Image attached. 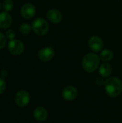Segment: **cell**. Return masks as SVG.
I'll return each instance as SVG.
<instances>
[{"instance_id": "30bf717a", "label": "cell", "mask_w": 122, "mask_h": 123, "mask_svg": "<svg viewBox=\"0 0 122 123\" xmlns=\"http://www.w3.org/2000/svg\"><path fill=\"white\" fill-rule=\"evenodd\" d=\"M47 18L50 22L53 24H58L63 19V14L59 10L55 9H52L47 12Z\"/></svg>"}, {"instance_id": "44dd1931", "label": "cell", "mask_w": 122, "mask_h": 123, "mask_svg": "<svg viewBox=\"0 0 122 123\" xmlns=\"http://www.w3.org/2000/svg\"><path fill=\"white\" fill-rule=\"evenodd\" d=\"M0 74H1V78H6V77L8 76V74H9V71H8V70H7V69L4 68V69H2V70L1 71Z\"/></svg>"}, {"instance_id": "7402d4cb", "label": "cell", "mask_w": 122, "mask_h": 123, "mask_svg": "<svg viewBox=\"0 0 122 123\" xmlns=\"http://www.w3.org/2000/svg\"><path fill=\"white\" fill-rule=\"evenodd\" d=\"M1 4H0V10H1Z\"/></svg>"}, {"instance_id": "5b68a950", "label": "cell", "mask_w": 122, "mask_h": 123, "mask_svg": "<svg viewBox=\"0 0 122 123\" xmlns=\"http://www.w3.org/2000/svg\"><path fill=\"white\" fill-rule=\"evenodd\" d=\"M29 99L30 98L28 92L24 90L19 91L14 97L15 103L19 107H24L27 106L29 102Z\"/></svg>"}, {"instance_id": "4fadbf2b", "label": "cell", "mask_w": 122, "mask_h": 123, "mask_svg": "<svg viewBox=\"0 0 122 123\" xmlns=\"http://www.w3.org/2000/svg\"><path fill=\"white\" fill-rule=\"evenodd\" d=\"M112 73L111 66L108 63H104L99 67V74L103 78H109Z\"/></svg>"}, {"instance_id": "8992f818", "label": "cell", "mask_w": 122, "mask_h": 123, "mask_svg": "<svg viewBox=\"0 0 122 123\" xmlns=\"http://www.w3.org/2000/svg\"><path fill=\"white\" fill-rule=\"evenodd\" d=\"M35 12H36V9L35 6L30 3L24 4L21 7V9H20L21 15L22 16L24 19H32L35 15Z\"/></svg>"}, {"instance_id": "7c38bea8", "label": "cell", "mask_w": 122, "mask_h": 123, "mask_svg": "<svg viewBox=\"0 0 122 123\" xmlns=\"http://www.w3.org/2000/svg\"><path fill=\"white\" fill-rule=\"evenodd\" d=\"M48 116L47 111L42 107H37L34 110V117L38 121H45Z\"/></svg>"}, {"instance_id": "603a6c76", "label": "cell", "mask_w": 122, "mask_h": 123, "mask_svg": "<svg viewBox=\"0 0 122 123\" xmlns=\"http://www.w3.org/2000/svg\"><path fill=\"white\" fill-rule=\"evenodd\" d=\"M99 123V122H97V123Z\"/></svg>"}, {"instance_id": "52a82bcc", "label": "cell", "mask_w": 122, "mask_h": 123, "mask_svg": "<svg viewBox=\"0 0 122 123\" xmlns=\"http://www.w3.org/2000/svg\"><path fill=\"white\" fill-rule=\"evenodd\" d=\"M55 55V51L51 47H45L40 50L38 53V58L42 62L50 61L53 58Z\"/></svg>"}, {"instance_id": "e0dca14e", "label": "cell", "mask_w": 122, "mask_h": 123, "mask_svg": "<svg viewBox=\"0 0 122 123\" xmlns=\"http://www.w3.org/2000/svg\"><path fill=\"white\" fill-rule=\"evenodd\" d=\"M5 36L7 39L12 40L14 39L15 36H16V33L12 29H9L8 30H6V32L5 33Z\"/></svg>"}, {"instance_id": "5bb4252c", "label": "cell", "mask_w": 122, "mask_h": 123, "mask_svg": "<svg viewBox=\"0 0 122 123\" xmlns=\"http://www.w3.org/2000/svg\"><path fill=\"white\" fill-rule=\"evenodd\" d=\"M100 59L102 60L104 62H108L109 61H111L113 57H114V53L111 50H109V49H105V50H103L101 53H100Z\"/></svg>"}, {"instance_id": "8fae6325", "label": "cell", "mask_w": 122, "mask_h": 123, "mask_svg": "<svg viewBox=\"0 0 122 123\" xmlns=\"http://www.w3.org/2000/svg\"><path fill=\"white\" fill-rule=\"evenodd\" d=\"M12 17L7 12H3L0 13V28L7 29L12 25Z\"/></svg>"}, {"instance_id": "9c48e42d", "label": "cell", "mask_w": 122, "mask_h": 123, "mask_svg": "<svg viewBox=\"0 0 122 123\" xmlns=\"http://www.w3.org/2000/svg\"><path fill=\"white\" fill-rule=\"evenodd\" d=\"M78 95V92L74 86H68L63 89L62 92V96L64 99L66 101H73L74 100Z\"/></svg>"}, {"instance_id": "7a4b0ae2", "label": "cell", "mask_w": 122, "mask_h": 123, "mask_svg": "<svg viewBox=\"0 0 122 123\" xmlns=\"http://www.w3.org/2000/svg\"><path fill=\"white\" fill-rule=\"evenodd\" d=\"M99 63L100 57L93 53L86 54L82 60V66L83 69L88 73L95 71L99 68Z\"/></svg>"}, {"instance_id": "3957f363", "label": "cell", "mask_w": 122, "mask_h": 123, "mask_svg": "<svg viewBox=\"0 0 122 123\" xmlns=\"http://www.w3.org/2000/svg\"><path fill=\"white\" fill-rule=\"evenodd\" d=\"M32 29L36 35L43 36L47 33L49 30V25L45 19L37 18L33 21Z\"/></svg>"}, {"instance_id": "ac0fdd59", "label": "cell", "mask_w": 122, "mask_h": 123, "mask_svg": "<svg viewBox=\"0 0 122 123\" xmlns=\"http://www.w3.org/2000/svg\"><path fill=\"white\" fill-rule=\"evenodd\" d=\"M6 43V37L2 32H0V49L4 48Z\"/></svg>"}, {"instance_id": "d6986e66", "label": "cell", "mask_w": 122, "mask_h": 123, "mask_svg": "<svg viewBox=\"0 0 122 123\" xmlns=\"http://www.w3.org/2000/svg\"><path fill=\"white\" fill-rule=\"evenodd\" d=\"M6 89V82L3 78L0 77V94H3Z\"/></svg>"}, {"instance_id": "ba28073f", "label": "cell", "mask_w": 122, "mask_h": 123, "mask_svg": "<svg viewBox=\"0 0 122 123\" xmlns=\"http://www.w3.org/2000/svg\"><path fill=\"white\" fill-rule=\"evenodd\" d=\"M88 46L91 50L99 52L104 47V42L101 37L98 36H92L88 40Z\"/></svg>"}, {"instance_id": "2e32d148", "label": "cell", "mask_w": 122, "mask_h": 123, "mask_svg": "<svg viewBox=\"0 0 122 123\" xmlns=\"http://www.w3.org/2000/svg\"><path fill=\"white\" fill-rule=\"evenodd\" d=\"M2 7L5 12H9L14 7V2L12 0H4L2 4Z\"/></svg>"}, {"instance_id": "6da1fadb", "label": "cell", "mask_w": 122, "mask_h": 123, "mask_svg": "<svg viewBox=\"0 0 122 123\" xmlns=\"http://www.w3.org/2000/svg\"><path fill=\"white\" fill-rule=\"evenodd\" d=\"M107 94L111 97H116L122 92V81L117 77L108 78L104 84Z\"/></svg>"}, {"instance_id": "277c9868", "label": "cell", "mask_w": 122, "mask_h": 123, "mask_svg": "<svg viewBox=\"0 0 122 123\" xmlns=\"http://www.w3.org/2000/svg\"><path fill=\"white\" fill-rule=\"evenodd\" d=\"M24 46L22 42L19 40H12L8 43V50L13 55H20L23 53Z\"/></svg>"}, {"instance_id": "9a60e30c", "label": "cell", "mask_w": 122, "mask_h": 123, "mask_svg": "<svg viewBox=\"0 0 122 123\" xmlns=\"http://www.w3.org/2000/svg\"><path fill=\"white\" fill-rule=\"evenodd\" d=\"M32 30V26L27 23H23L19 26V32L23 35H29Z\"/></svg>"}, {"instance_id": "ffe728a7", "label": "cell", "mask_w": 122, "mask_h": 123, "mask_svg": "<svg viewBox=\"0 0 122 123\" xmlns=\"http://www.w3.org/2000/svg\"><path fill=\"white\" fill-rule=\"evenodd\" d=\"M96 85L99 86H101L104 85L105 81H104V78H103V77L97 78V79H96Z\"/></svg>"}]
</instances>
